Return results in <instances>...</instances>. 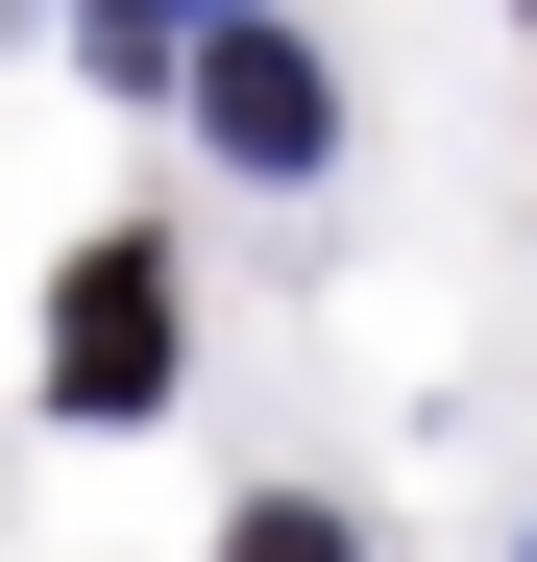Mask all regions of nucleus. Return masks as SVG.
Returning a JSON list of instances; mask_svg holds the SVG:
<instances>
[{
  "instance_id": "nucleus-1",
  "label": "nucleus",
  "mask_w": 537,
  "mask_h": 562,
  "mask_svg": "<svg viewBox=\"0 0 537 562\" xmlns=\"http://www.w3.org/2000/svg\"><path fill=\"white\" fill-rule=\"evenodd\" d=\"M171 392V245H73L49 269V416H147Z\"/></svg>"
},
{
  "instance_id": "nucleus-2",
  "label": "nucleus",
  "mask_w": 537,
  "mask_h": 562,
  "mask_svg": "<svg viewBox=\"0 0 537 562\" xmlns=\"http://www.w3.org/2000/svg\"><path fill=\"white\" fill-rule=\"evenodd\" d=\"M196 123H220L244 171H318V147H342V74H318L294 25H220V49H196Z\"/></svg>"
},
{
  "instance_id": "nucleus-3",
  "label": "nucleus",
  "mask_w": 537,
  "mask_h": 562,
  "mask_svg": "<svg viewBox=\"0 0 537 562\" xmlns=\"http://www.w3.org/2000/svg\"><path fill=\"white\" fill-rule=\"evenodd\" d=\"M220 562H342V514H294V490H268V514H244Z\"/></svg>"
},
{
  "instance_id": "nucleus-4",
  "label": "nucleus",
  "mask_w": 537,
  "mask_h": 562,
  "mask_svg": "<svg viewBox=\"0 0 537 562\" xmlns=\"http://www.w3.org/2000/svg\"><path fill=\"white\" fill-rule=\"evenodd\" d=\"M171 25H196V0H171Z\"/></svg>"
}]
</instances>
